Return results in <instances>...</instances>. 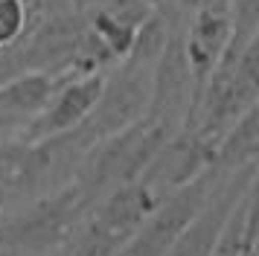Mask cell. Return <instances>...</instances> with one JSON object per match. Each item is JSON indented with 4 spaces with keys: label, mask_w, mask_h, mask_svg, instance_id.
<instances>
[{
    "label": "cell",
    "mask_w": 259,
    "mask_h": 256,
    "mask_svg": "<svg viewBox=\"0 0 259 256\" xmlns=\"http://www.w3.org/2000/svg\"><path fill=\"white\" fill-rule=\"evenodd\" d=\"M169 134L172 131L166 125H160L157 119L143 116L134 125L94 143L84 151V157L70 184L96 207L114 189L134 184Z\"/></svg>",
    "instance_id": "1"
},
{
    "label": "cell",
    "mask_w": 259,
    "mask_h": 256,
    "mask_svg": "<svg viewBox=\"0 0 259 256\" xmlns=\"http://www.w3.org/2000/svg\"><path fill=\"white\" fill-rule=\"evenodd\" d=\"M157 201L160 198L140 181L114 189L88 212L64 256H117Z\"/></svg>",
    "instance_id": "2"
},
{
    "label": "cell",
    "mask_w": 259,
    "mask_h": 256,
    "mask_svg": "<svg viewBox=\"0 0 259 256\" xmlns=\"http://www.w3.org/2000/svg\"><path fill=\"white\" fill-rule=\"evenodd\" d=\"M152 70L154 67L122 58L119 64H114L105 73L102 93H99L96 105L91 108V114L73 128L88 149L146 116L149 91H152Z\"/></svg>",
    "instance_id": "3"
},
{
    "label": "cell",
    "mask_w": 259,
    "mask_h": 256,
    "mask_svg": "<svg viewBox=\"0 0 259 256\" xmlns=\"http://www.w3.org/2000/svg\"><path fill=\"white\" fill-rule=\"evenodd\" d=\"M224 175L227 172L212 166L204 175L192 178L189 184L166 192L117 256H166L175 239L189 227V221L204 209V204L210 201Z\"/></svg>",
    "instance_id": "4"
},
{
    "label": "cell",
    "mask_w": 259,
    "mask_h": 256,
    "mask_svg": "<svg viewBox=\"0 0 259 256\" xmlns=\"http://www.w3.org/2000/svg\"><path fill=\"white\" fill-rule=\"evenodd\" d=\"M195 99H198V88H195L187 53H184V26H178L152 70L146 116L157 119L169 131H178L189 119Z\"/></svg>",
    "instance_id": "5"
},
{
    "label": "cell",
    "mask_w": 259,
    "mask_h": 256,
    "mask_svg": "<svg viewBox=\"0 0 259 256\" xmlns=\"http://www.w3.org/2000/svg\"><path fill=\"white\" fill-rule=\"evenodd\" d=\"M212 163H215V146L207 137H201L189 122H184L163 140V146L154 151V157L137 181L149 186L157 198H163L166 192L212 169Z\"/></svg>",
    "instance_id": "6"
},
{
    "label": "cell",
    "mask_w": 259,
    "mask_h": 256,
    "mask_svg": "<svg viewBox=\"0 0 259 256\" xmlns=\"http://www.w3.org/2000/svg\"><path fill=\"white\" fill-rule=\"evenodd\" d=\"M250 186H256V166L227 172L222 178V184L215 186V192L210 195V201L204 204V209L189 221V227L166 250V256H212L230 212Z\"/></svg>",
    "instance_id": "7"
},
{
    "label": "cell",
    "mask_w": 259,
    "mask_h": 256,
    "mask_svg": "<svg viewBox=\"0 0 259 256\" xmlns=\"http://www.w3.org/2000/svg\"><path fill=\"white\" fill-rule=\"evenodd\" d=\"M102 81H105V73H91V76H76V79L67 76L59 84V91L53 93L47 108L26 125L21 140L35 143V140H47L56 134H64V131H73L96 105L99 93H102Z\"/></svg>",
    "instance_id": "8"
},
{
    "label": "cell",
    "mask_w": 259,
    "mask_h": 256,
    "mask_svg": "<svg viewBox=\"0 0 259 256\" xmlns=\"http://www.w3.org/2000/svg\"><path fill=\"white\" fill-rule=\"evenodd\" d=\"M230 35H233V21H230V9H224V6H210V9L187 18L184 53H187V61H189V70H192L198 93L204 88L207 76L212 73V67L219 64L222 53L227 50Z\"/></svg>",
    "instance_id": "9"
},
{
    "label": "cell",
    "mask_w": 259,
    "mask_h": 256,
    "mask_svg": "<svg viewBox=\"0 0 259 256\" xmlns=\"http://www.w3.org/2000/svg\"><path fill=\"white\" fill-rule=\"evenodd\" d=\"M67 76H50L41 70H26V73H18L12 79L0 81V114L12 119L24 137L26 125L47 108V102L53 99V93L59 91V84Z\"/></svg>",
    "instance_id": "10"
},
{
    "label": "cell",
    "mask_w": 259,
    "mask_h": 256,
    "mask_svg": "<svg viewBox=\"0 0 259 256\" xmlns=\"http://www.w3.org/2000/svg\"><path fill=\"white\" fill-rule=\"evenodd\" d=\"M259 154V108H250L227 128L215 146V169L236 172L245 166H256Z\"/></svg>",
    "instance_id": "11"
},
{
    "label": "cell",
    "mask_w": 259,
    "mask_h": 256,
    "mask_svg": "<svg viewBox=\"0 0 259 256\" xmlns=\"http://www.w3.org/2000/svg\"><path fill=\"white\" fill-rule=\"evenodd\" d=\"M210 6H224L222 0H178V9L184 18H192V15H198V12L210 9ZM227 9V6H224Z\"/></svg>",
    "instance_id": "12"
}]
</instances>
